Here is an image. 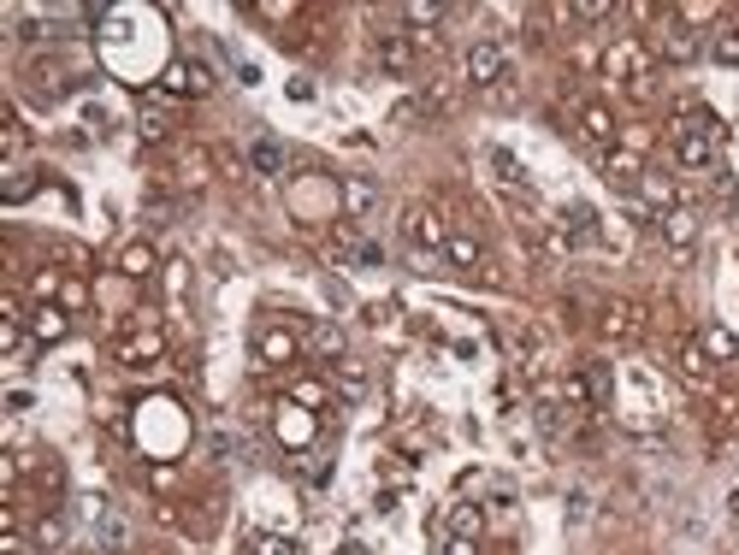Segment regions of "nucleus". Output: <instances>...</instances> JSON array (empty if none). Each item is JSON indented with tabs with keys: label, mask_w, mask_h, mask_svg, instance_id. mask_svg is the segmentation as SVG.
Segmentation results:
<instances>
[{
	"label": "nucleus",
	"mask_w": 739,
	"mask_h": 555,
	"mask_svg": "<svg viewBox=\"0 0 739 555\" xmlns=\"http://www.w3.org/2000/svg\"><path fill=\"white\" fill-rule=\"evenodd\" d=\"M337 201H343L349 219H367V213L379 207V184H373V178H343V184H337Z\"/></svg>",
	"instance_id": "8"
},
{
	"label": "nucleus",
	"mask_w": 739,
	"mask_h": 555,
	"mask_svg": "<svg viewBox=\"0 0 739 555\" xmlns=\"http://www.w3.org/2000/svg\"><path fill=\"white\" fill-rule=\"evenodd\" d=\"M296 331H284V325H267L261 337H255V355H261V367H290L296 361Z\"/></svg>",
	"instance_id": "7"
},
{
	"label": "nucleus",
	"mask_w": 739,
	"mask_h": 555,
	"mask_svg": "<svg viewBox=\"0 0 739 555\" xmlns=\"http://www.w3.org/2000/svg\"><path fill=\"white\" fill-rule=\"evenodd\" d=\"M604 178H609V184H621V189H627V184L639 189L645 160H639V154H627V148H609V154H604Z\"/></svg>",
	"instance_id": "16"
},
{
	"label": "nucleus",
	"mask_w": 739,
	"mask_h": 555,
	"mask_svg": "<svg viewBox=\"0 0 739 555\" xmlns=\"http://www.w3.org/2000/svg\"><path fill=\"white\" fill-rule=\"evenodd\" d=\"M479 526H485V514H479L473 502H462V508L450 514V538H479Z\"/></svg>",
	"instance_id": "31"
},
{
	"label": "nucleus",
	"mask_w": 739,
	"mask_h": 555,
	"mask_svg": "<svg viewBox=\"0 0 739 555\" xmlns=\"http://www.w3.org/2000/svg\"><path fill=\"white\" fill-rule=\"evenodd\" d=\"M255 12H261V18H290L296 6H290V0H267V6H255Z\"/></svg>",
	"instance_id": "39"
},
{
	"label": "nucleus",
	"mask_w": 739,
	"mask_h": 555,
	"mask_svg": "<svg viewBox=\"0 0 739 555\" xmlns=\"http://www.w3.org/2000/svg\"><path fill=\"white\" fill-rule=\"evenodd\" d=\"M30 195H36V172H12L6 189H0V201H6V207H18V201H30Z\"/></svg>",
	"instance_id": "32"
},
{
	"label": "nucleus",
	"mask_w": 739,
	"mask_h": 555,
	"mask_svg": "<svg viewBox=\"0 0 739 555\" xmlns=\"http://www.w3.org/2000/svg\"><path fill=\"white\" fill-rule=\"evenodd\" d=\"M95 544H101L107 555H125V544H131V526H125V520H119L113 508H107V514L95 520Z\"/></svg>",
	"instance_id": "20"
},
{
	"label": "nucleus",
	"mask_w": 739,
	"mask_h": 555,
	"mask_svg": "<svg viewBox=\"0 0 739 555\" xmlns=\"http://www.w3.org/2000/svg\"><path fill=\"white\" fill-rule=\"evenodd\" d=\"M30 290H36V302H54V296H60V290H66V284H60V272H54V266H42V272H36V284H30Z\"/></svg>",
	"instance_id": "34"
},
{
	"label": "nucleus",
	"mask_w": 739,
	"mask_h": 555,
	"mask_svg": "<svg viewBox=\"0 0 739 555\" xmlns=\"http://www.w3.org/2000/svg\"><path fill=\"white\" fill-rule=\"evenodd\" d=\"M444 260H450L456 272H473V266L485 260V248H479V237H473V231H450V243H444Z\"/></svg>",
	"instance_id": "18"
},
{
	"label": "nucleus",
	"mask_w": 739,
	"mask_h": 555,
	"mask_svg": "<svg viewBox=\"0 0 739 555\" xmlns=\"http://www.w3.org/2000/svg\"><path fill=\"white\" fill-rule=\"evenodd\" d=\"M639 195H645L657 213H674V207H680V184L663 178V172H645V178H639Z\"/></svg>",
	"instance_id": "17"
},
{
	"label": "nucleus",
	"mask_w": 739,
	"mask_h": 555,
	"mask_svg": "<svg viewBox=\"0 0 739 555\" xmlns=\"http://www.w3.org/2000/svg\"><path fill=\"white\" fill-rule=\"evenodd\" d=\"M604 77L609 83H645V77H657V60H651V48L645 42H633V36H615L604 48Z\"/></svg>",
	"instance_id": "1"
},
{
	"label": "nucleus",
	"mask_w": 739,
	"mask_h": 555,
	"mask_svg": "<svg viewBox=\"0 0 739 555\" xmlns=\"http://www.w3.org/2000/svg\"><path fill=\"white\" fill-rule=\"evenodd\" d=\"M249 166H255L261 178H278V172H284V148H278L272 136H261V142L249 148Z\"/></svg>",
	"instance_id": "23"
},
{
	"label": "nucleus",
	"mask_w": 739,
	"mask_h": 555,
	"mask_svg": "<svg viewBox=\"0 0 739 555\" xmlns=\"http://www.w3.org/2000/svg\"><path fill=\"white\" fill-rule=\"evenodd\" d=\"M332 378H337V390H343L349 402H355V396H367V367H361V361H337Z\"/></svg>",
	"instance_id": "25"
},
{
	"label": "nucleus",
	"mask_w": 739,
	"mask_h": 555,
	"mask_svg": "<svg viewBox=\"0 0 739 555\" xmlns=\"http://www.w3.org/2000/svg\"><path fill=\"white\" fill-rule=\"evenodd\" d=\"M308 343H314V355H320V361H343V331H337V325H314V331H308Z\"/></svg>",
	"instance_id": "27"
},
{
	"label": "nucleus",
	"mask_w": 739,
	"mask_h": 555,
	"mask_svg": "<svg viewBox=\"0 0 739 555\" xmlns=\"http://www.w3.org/2000/svg\"><path fill=\"white\" fill-rule=\"evenodd\" d=\"M698 349L710 355V367H728V361L739 355V337L728 331V325H704V331H698Z\"/></svg>",
	"instance_id": "13"
},
{
	"label": "nucleus",
	"mask_w": 739,
	"mask_h": 555,
	"mask_svg": "<svg viewBox=\"0 0 739 555\" xmlns=\"http://www.w3.org/2000/svg\"><path fill=\"white\" fill-rule=\"evenodd\" d=\"M704 48H710V60L716 65H739V24H716Z\"/></svg>",
	"instance_id": "21"
},
{
	"label": "nucleus",
	"mask_w": 739,
	"mask_h": 555,
	"mask_svg": "<svg viewBox=\"0 0 739 555\" xmlns=\"http://www.w3.org/2000/svg\"><path fill=\"white\" fill-rule=\"evenodd\" d=\"M580 130H586V142H598V148H615V113H609L604 101H586L580 107Z\"/></svg>",
	"instance_id": "12"
},
{
	"label": "nucleus",
	"mask_w": 739,
	"mask_h": 555,
	"mask_svg": "<svg viewBox=\"0 0 739 555\" xmlns=\"http://www.w3.org/2000/svg\"><path fill=\"white\" fill-rule=\"evenodd\" d=\"M716 119H680L674 124V160L686 166V172H704L710 160H716Z\"/></svg>",
	"instance_id": "2"
},
{
	"label": "nucleus",
	"mask_w": 739,
	"mask_h": 555,
	"mask_svg": "<svg viewBox=\"0 0 739 555\" xmlns=\"http://www.w3.org/2000/svg\"><path fill=\"white\" fill-rule=\"evenodd\" d=\"M403 18H408V30H438V24H444V6H432V0H408Z\"/></svg>",
	"instance_id": "28"
},
{
	"label": "nucleus",
	"mask_w": 739,
	"mask_h": 555,
	"mask_svg": "<svg viewBox=\"0 0 739 555\" xmlns=\"http://www.w3.org/2000/svg\"><path fill=\"white\" fill-rule=\"evenodd\" d=\"M290 402L314 414V408H326V384H320V378H296V384H290Z\"/></svg>",
	"instance_id": "29"
},
{
	"label": "nucleus",
	"mask_w": 739,
	"mask_h": 555,
	"mask_svg": "<svg viewBox=\"0 0 739 555\" xmlns=\"http://www.w3.org/2000/svg\"><path fill=\"white\" fill-rule=\"evenodd\" d=\"M166 130L172 124L160 119V113H142V142H166Z\"/></svg>",
	"instance_id": "35"
},
{
	"label": "nucleus",
	"mask_w": 739,
	"mask_h": 555,
	"mask_svg": "<svg viewBox=\"0 0 739 555\" xmlns=\"http://www.w3.org/2000/svg\"><path fill=\"white\" fill-rule=\"evenodd\" d=\"M503 77H509V54H503V42H473V48H468V83L491 89V83H503Z\"/></svg>",
	"instance_id": "4"
},
{
	"label": "nucleus",
	"mask_w": 739,
	"mask_h": 555,
	"mask_svg": "<svg viewBox=\"0 0 739 555\" xmlns=\"http://www.w3.org/2000/svg\"><path fill=\"white\" fill-rule=\"evenodd\" d=\"M586 390H592V414H604L609 402H615V372L604 367V361H586Z\"/></svg>",
	"instance_id": "19"
},
{
	"label": "nucleus",
	"mask_w": 739,
	"mask_h": 555,
	"mask_svg": "<svg viewBox=\"0 0 739 555\" xmlns=\"http://www.w3.org/2000/svg\"><path fill=\"white\" fill-rule=\"evenodd\" d=\"M728 520H734V526H739V491L728 496Z\"/></svg>",
	"instance_id": "40"
},
{
	"label": "nucleus",
	"mask_w": 739,
	"mask_h": 555,
	"mask_svg": "<svg viewBox=\"0 0 739 555\" xmlns=\"http://www.w3.org/2000/svg\"><path fill=\"white\" fill-rule=\"evenodd\" d=\"M657 54L669 65H692L704 54V42H698V30H686L680 18H663V30H657Z\"/></svg>",
	"instance_id": "3"
},
{
	"label": "nucleus",
	"mask_w": 739,
	"mask_h": 555,
	"mask_svg": "<svg viewBox=\"0 0 739 555\" xmlns=\"http://www.w3.org/2000/svg\"><path fill=\"white\" fill-rule=\"evenodd\" d=\"M408 243H414V248H426V254H444L450 231H444V219H438L432 207H414V213H408Z\"/></svg>",
	"instance_id": "6"
},
{
	"label": "nucleus",
	"mask_w": 739,
	"mask_h": 555,
	"mask_svg": "<svg viewBox=\"0 0 739 555\" xmlns=\"http://www.w3.org/2000/svg\"><path fill=\"white\" fill-rule=\"evenodd\" d=\"M66 544V514H42L36 520V550H60Z\"/></svg>",
	"instance_id": "30"
},
{
	"label": "nucleus",
	"mask_w": 739,
	"mask_h": 555,
	"mask_svg": "<svg viewBox=\"0 0 739 555\" xmlns=\"http://www.w3.org/2000/svg\"><path fill=\"white\" fill-rule=\"evenodd\" d=\"M414 60H420V48H414V36H379V65L391 71V77H408L414 71Z\"/></svg>",
	"instance_id": "9"
},
{
	"label": "nucleus",
	"mask_w": 739,
	"mask_h": 555,
	"mask_svg": "<svg viewBox=\"0 0 739 555\" xmlns=\"http://www.w3.org/2000/svg\"><path fill=\"white\" fill-rule=\"evenodd\" d=\"M166 296H172V302H184V296H190V266H184V260H172V266H166Z\"/></svg>",
	"instance_id": "33"
},
{
	"label": "nucleus",
	"mask_w": 739,
	"mask_h": 555,
	"mask_svg": "<svg viewBox=\"0 0 739 555\" xmlns=\"http://www.w3.org/2000/svg\"><path fill=\"white\" fill-rule=\"evenodd\" d=\"M119 272H125V278H154V248L131 243L125 254H119Z\"/></svg>",
	"instance_id": "26"
},
{
	"label": "nucleus",
	"mask_w": 739,
	"mask_h": 555,
	"mask_svg": "<svg viewBox=\"0 0 739 555\" xmlns=\"http://www.w3.org/2000/svg\"><path fill=\"white\" fill-rule=\"evenodd\" d=\"M645 331V313L633 308V302H615V308H604V337L609 343H633Z\"/></svg>",
	"instance_id": "11"
},
{
	"label": "nucleus",
	"mask_w": 739,
	"mask_h": 555,
	"mask_svg": "<svg viewBox=\"0 0 739 555\" xmlns=\"http://www.w3.org/2000/svg\"><path fill=\"white\" fill-rule=\"evenodd\" d=\"M485 166H491V172H497L503 184H527V166H521V160L509 154V148H485Z\"/></svg>",
	"instance_id": "24"
},
{
	"label": "nucleus",
	"mask_w": 739,
	"mask_h": 555,
	"mask_svg": "<svg viewBox=\"0 0 739 555\" xmlns=\"http://www.w3.org/2000/svg\"><path fill=\"white\" fill-rule=\"evenodd\" d=\"M355 260H361V266H379V260H385V248H379V243H355Z\"/></svg>",
	"instance_id": "37"
},
{
	"label": "nucleus",
	"mask_w": 739,
	"mask_h": 555,
	"mask_svg": "<svg viewBox=\"0 0 739 555\" xmlns=\"http://www.w3.org/2000/svg\"><path fill=\"white\" fill-rule=\"evenodd\" d=\"M66 331H71V313L66 308H54V302H42V308L30 313V337L48 349V343H66Z\"/></svg>",
	"instance_id": "10"
},
{
	"label": "nucleus",
	"mask_w": 739,
	"mask_h": 555,
	"mask_svg": "<svg viewBox=\"0 0 739 555\" xmlns=\"http://www.w3.org/2000/svg\"><path fill=\"white\" fill-rule=\"evenodd\" d=\"M255 555H296L290 538H255Z\"/></svg>",
	"instance_id": "36"
},
{
	"label": "nucleus",
	"mask_w": 739,
	"mask_h": 555,
	"mask_svg": "<svg viewBox=\"0 0 739 555\" xmlns=\"http://www.w3.org/2000/svg\"><path fill=\"white\" fill-rule=\"evenodd\" d=\"M444 555H479V538H450V544H444Z\"/></svg>",
	"instance_id": "38"
},
{
	"label": "nucleus",
	"mask_w": 739,
	"mask_h": 555,
	"mask_svg": "<svg viewBox=\"0 0 739 555\" xmlns=\"http://www.w3.org/2000/svg\"><path fill=\"white\" fill-rule=\"evenodd\" d=\"M160 83H166L172 95H207V89H213V71H207L202 60H172Z\"/></svg>",
	"instance_id": "5"
},
{
	"label": "nucleus",
	"mask_w": 739,
	"mask_h": 555,
	"mask_svg": "<svg viewBox=\"0 0 739 555\" xmlns=\"http://www.w3.org/2000/svg\"><path fill=\"white\" fill-rule=\"evenodd\" d=\"M160 355H166V337H160V331H136V337H125V343H119V361H125V367L160 361Z\"/></svg>",
	"instance_id": "15"
},
{
	"label": "nucleus",
	"mask_w": 739,
	"mask_h": 555,
	"mask_svg": "<svg viewBox=\"0 0 739 555\" xmlns=\"http://www.w3.org/2000/svg\"><path fill=\"white\" fill-rule=\"evenodd\" d=\"M663 243H669L674 254H692V243H698V219H692L686 207L663 213Z\"/></svg>",
	"instance_id": "14"
},
{
	"label": "nucleus",
	"mask_w": 739,
	"mask_h": 555,
	"mask_svg": "<svg viewBox=\"0 0 739 555\" xmlns=\"http://www.w3.org/2000/svg\"><path fill=\"white\" fill-rule=\"evenodd\" d=\"M680 378H686V384H710V355L698 349V337L680 343Z\"/></svg>",
	"instance_id": "22"
}]
</instances>
